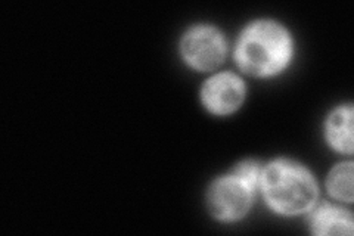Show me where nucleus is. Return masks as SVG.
Here are the masks:
<instances>
[{"instance_id": "1", "label": "nucleus", "mask_w": 354, "mask_h": 236, "mask_svg": "<svg viewBox=\"0 0 354 236\" xmlns=\"http://www.w3.org/2000/svg\"><path fill=\"white\" fill-rule=\"evenodd\" d=\"M292 55V43L288 33L270 21L250 26L239 39L236 61L241 69L257 77L279 73Z\"/></svg>"}, {"instance_id": "8", "label": "nucleus", "mask_w": 354, "mask_h": 236, "mask_svg": "<svg viewBox=\"0 0 354 236\" xmlns=\"http://www.w3.org/2000/svg\"><path fill=\"white\" fill-rule=\"evenodd\" d=\"M328 189L337 199L353 201V164L346 163L337 165L328 179Z\"/></svg>"}, {"instance_id": "7", "label": "nucleus", "mask_w": 354, "mask_h": 236, "mask_svg": "<svg viewBox=\"0 0 354 236\" xmlns=\"http://www.w3.org/2000/svg\"><path fill=\"white\" fill-rule=\"evenodd\" d=\"M329 143L341 152L353 151V108L344 107L330 116L326 125Z\"/></svg>"}, {"instance_id": "3", "label": "nucleus", "mask_w": 354, "mask_h": 236, "mask_svg": "<svg viewBox=\"0 0 354 236\" xmlns=\"http://www.w3.org/2000/svg\"><path fill=\"white\" fill-rule=\"evenodd\" d=\"M225 40L220 33L207 26L192 28L182 40V53L194 69L214 70L225 58Z\"/></svg>"}, {"instance_id": "2", "label": "nucleus", "mask_w": 354, "mask_h": 236, "mask_svg": "<svg viewBox=\"0 0 354 236\" xmlns=\"http://www.w3.org/2000/svg\"><path fill=\"white\" fill-rule=\"evenodd\" d=\"M261 189L269 206L281 215H301L315 206L317 186L306 168L290 160L270 164L261 176Z\"/></svg>"}, {"instance_id": "5", "label": "nucleus", "mask_w": 354, "mask_h": 236, "mask_svg": "<svg viewBox=\"0 0 354 236\" xmlns=\"http://www.w3.org/2000/svg\"><path fill=\"white\" fill-rule=\"evenodd\" d=\"M243 93H245V89L239 78L234 74L223 73L209 78L205 83L203 89V102L214 114H230L241 107Z\"/></svg>"}, {"instance_id": "6", "label": "nucleus", "mask_w": 354, "mask_h": 236, "mask_svg": "<svg viewBox=\"0 0 354 236\" xmlns=\"http://www.w3.org/2000/svg\"><path fill=\"white\" fill-rule=\"evenodd\" d=\"M310 224L317 235H351L353 233V217L348 211L334 207L322 206L319 207L312 216Z\"/></svg>"}, {"instance_id": "9", "label": "nucleus", "mask_w": 354, "mask_h": 236, "mask_svg": "<svg viewBox=\"0 0 354 236\" xmlns=\"http://www.w3.org/2000/svg\"><path fill=\"white\" fill-rule=\"evenodd\" d=\"M235 176L254 192L261 182L263 172L256 161H245L235 168Z\"/></svg>"}, {"instance_id": "4", "label": "nucleus", "mask_w": 354, "mask_h": 236, "mask_svg": "<svg viewBox=\"0 0 354 236\" xmlns=\"http://www.w3.org/2000/svg\"><path fill=\"white\" fill-rule=\"evenodd\" d=\"M252 194V190L235 174L221 177L208 192L209 210L221 220H236L248 211Z\"/></svg>"}]
</instances>
